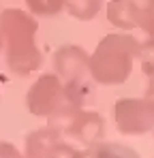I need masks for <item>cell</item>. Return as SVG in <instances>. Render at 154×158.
I'll list each match as a JSON object with an SVG mask.
<instances>
[{"mask_svg": "<svg viewBox=\"0 0 154 158\" xmlns=\"http://www.w3.org/2000/svg\"><path fill=\"white\" fill-rule=\"evenodd\" d=\"M105 122L96 111L79 109L75 115L64 124V132L79 143H96L103 137Z\"/></svg>", "mask_w": 154, "mask_h": 158, "instance_id": "cell-6", "label": "cell"}, {"mask_svg": "<svg viewBox=\"0 0 154 158\" xmlns=\"http://www.w3.org/2000/svg\"><path fill=\"white\" fill-rule=\"evenodd\" d=\"M26 107L30 109V113L47 118L51 128L64 126L79 111V107L69 103L64 83L56 73L41 75L32 83V88L26 94Z\"/></svg>", "mask_w": 154, "mask_h": 158, "instance_id": "cell-3", "label": "cell"}, {"mask_svg": "<svg viewBox=\"0 0 154 158\" xmlns=\"http://www.w3.org/2000/svg\"><path fill=\"white\" fill-rule=\"evenodd\" d=\"M81 158H137V154L118 143H94Z\"/></svg>", "mask_w": 154, "mask_h": 158, "instance_id": "cell-9", "label": "cell"}, {"mask_svg": "<svg viewBox=\"0 0 154 158\" xmlns=\"http://www.w3.org/2000/svg\"><path fill=\"white\" fill-rule=\"evenodd\" d=\"M109 24L120 30H135L139 28V15H141V2L139 0H109L105 4Z\"/></svg>", "mask_w": 154, "mask_h": 158, "instance_id": "cell-7", "label": "cell"}, {"mask_svg": "<svg viewBox=\"0 0 154 158\" xmlns=\"http://www.w3.org/2000/svg\"><path fill=\"white\" fill-rule=\"evenodd\" d=\"M26 6L41 17H53L64 11V0H26Z\"/></svg>", "mask_w": 154, "mask_h": 158, "instance_id": "cell-10", "label": "cell"}, {"mask_svg": "<svg viewBox=\"0 0 154 158\" xmlns=\"http://www.w3.org/2000/svg\"><path fill=\"white\" fill-rule=\"evenodd\" d=\"M139 28L146 32V36L154 39V0H146V4H141Z\"/></svg>", "mask_w": 154, "mask_h": 158, "instance_id": "cell-12", "label": "cell"}, {"mask_svg": "<svg viewBox=\"0 0 154 158\" xmlns=\"http://www.w3.org/2000/svg\"><path fill=\"white\" fill-rule=\"evenodd\" d=\"M113 120L118 131L124 135H143L154 128V101L143 98H120L113 105Z\"/></svg>", "mask_w": 154, "mask_h": 158, "instance_id": "cell-4", "label": "cell"}, {"mask_svg": "<svg viewBox=\"0 0 154 158\" xmlns=\"http://www.w3.org/2000/svg\"><path fill=\"white\" fill-rule=\"evenodd\" d=\"M139 53V41L126 32H113L99 41L94 53L90 56V77L101 85L124 83Z\"/></svg>", "mask_w": 154, "mask_h": 158, "instance_id": "cell-2", "label": "cell"}, {"mask_svg": "<svg viewBox=\"0 0 154 158\" xmlns=\"http://www.w3.org/2000/svg\"><path fill=\"white\" fill-rule=\"evenodd\" d=\"M0 47H2V36H0Z\"/></svg>", "mask_w": 154, "mask_h": 158, "instance_id": "cell-14", "label": "cell"}, {"mask_svg": "<svg viewBox=\"0 0 154 158\" xmlns=\"http://www.w3.org/2000/svg\"><path fill=\"white\" fill-rule=\"evenodd\" d=\"M103 6H105V0H64V11L79 22L94 19Z\"/></svg>", "mask_w": 154, "mask_h": 158, "instance_id": "cell-8", "label": "cell"}, {"mask_svg": "<svg viewBox=\"0 0 154 158\" xmlns=\"http://www.w3.org/2000/svg\"><path fill=\"white\" fill-rule=\"evenodd\" d=\"M137 60H139V66H141V73L154 77V39H146L143 43H139V53H137Z\"/></svg>", "mask_w": 154, "mask_h": 158, "instance_id": "cell-11", "label": "cell"}, {"mask_svg": "<svg viewBox=\"0 0 154 158\" xmlns=\"http://www.w3.org/2000/svg\"><path fill=\"white\" fill-rule=\"evenodd\" d=\"M51 64H53V73L62 79V83L79 79L83 75H90V69H88L90 66V56L86 53L83 47H77V45L60 47L53 53Z\"/></svg>", "mask_w": 154, "mask_h": 158, "instance_id": "cell-5", "label": "cell"}, {"mask_svg": "<svg viewBox=\"0 0 154 158\" xmlns=\"http://www.w3.org/2000/svg\"><path fill=\"white\" fill-rule=\"evenodd\" d=\"M146 96L154 101V77H150V81H148V88H146Z\"/></svg>", "mask_w": 154, "mask_h": 158, "instance_id": "cell-13", "label": "cell"}, {"mask_svg": "<svg viewBox=\"0 0 154 158\" xmlns=\"http://www.w3.org/2000/svg\"><path fill=\"white\" fill-rule=\"evenodd\" d=\"M39 24L22 9L0 13V36L6 43V64L15 75H30L41 69L43 56L34 43Z\"/></svg>", "mask_w": 154, "mask_h": 158, "instance_id": "cell-1", "label": "cell"}]
</instances>
